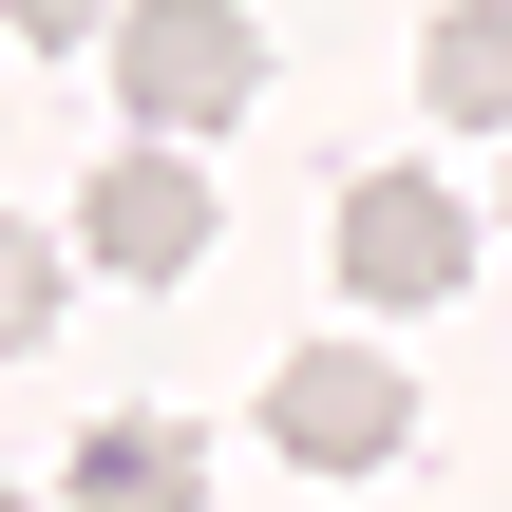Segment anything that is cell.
Instances as JSON below:
<instances>
[{
  "instance_id": "obj_1",
  "label": "cell",
  "mask_w": 512,
  "mask_h": 512,
  "mask_svg": "<svg viewBox=\"0 0 512 512\" xmlns=\"http://www.w3.org/2000/svg\"><path fill=\"white\" fill-rule=\"evenodd\" d=\"M95 57H114V95H133V133H152V152L228 133V114H247V76H266L247 0H133V19H114Z\"/></svg>"
},
{
  "instance_id": "obj_2",
  "label": "cell",
  "mask_w": 512,
  "mask_h": 512,
  "mask_svg": "<svg viewBox=\"0 0 512 512\" xmlns=\"http://www.w3.org/2000/svg\"><path fill=\"white\" fill-rule=\"evenodd\" d=\"M266 437H285L304 475H380V456L418 437V380H399L380 342H304V361L266 380Z\"/></svg>"
},
{
  "instance_id": "obj_3",
  "label": "cell",
  "mask_w": 512,
  "mask_h": 512,
  "mask_svg": "<svg viewBox=\"0 0 512 512\" xmlns=\"http://www.w3.org/2000/svg\"><path fill=\"white\" fill-rule=\"evenodd\" d=\"M342 285H361V304H456V285H475V209H456L437 171H361V190H342Z\"/></svg>"
},
{
  "instance_id": "obj_4",
  "label": "cell",
  "mask_w": 512,
  "mask_h": 512,
  "mask_svg": "<svg viewBox=\"0 0 512 512\" xmlns=\"http://www.w3.org/2000/svg\"><path fill=\"white\" fill-rule=\"evenodd\" d=\"M76 247H95L114 285H190V266H209V171L133 133V152H114V171L76 190Z\"/></svg>"
},
{
  "instance_id": "obj_5",
  "label": "cell",
  "mask_w": 512,
  "mask_h": 512,
  "mask_svg": "<svg viewBox=\"0 0 512 512\" xmlns=\"http://www.w3.org/2000/svg\"><path fill=\"white\" fill-rule=\"evenodd\" d=\"M76 512H209V437H171V418H95V437H76Z\"/></svg>"
},
{
  "instance_id": "obj_6",
  "label": "cell",
  "mask_w": 512,
  "mask_h": 512,
  "mask_svg": "<svg viewBox=\"0 0 512 512\" xmlns=\"http://www.w3.org/2000/svg\"><path fill=\"white\" fill-rule=\"evenodd\" d=\"M418 95H437L456 133H512V0H456V19L418 38Z\"/></svg>"
},
{
  "instance_id": "obj_7",
  "label": "cell",
  "mask_w": 512,
  "mask_h": 512,
  "mask_svg": "<svg viewBox=\"0 0 512 512\" xmlns=\"http://www.w3.org/2000/svg\"><path fill=\"white\" fill-rule=\"evenodd\" d=\"M57 323V228H0V361Z\"/></svg>"
},
{
  "instance_id": "obj_8",
  "label": "cell",
  "mask_w": 512,
  "mask_h": 512,
  "mask_svg": "<svg viewBox=\"0 0 512 512\" xmlns=\"http://www.w3.org/2000/svg\"><path fill=\"white\" fill-rule=\"evenodd\" d=\"M0 19H19V38H57V57H76V38H114V19H133V0H0Z\"/></svg>"
},
{
  "instance_id": "obj_9",
  "label": "cell",
  "mask_w": 512,
  "mask_h": 512,
  "mask_svg": "<svg viewBox=\"0 0 512 512\" xmlns=\"http://www.w3.org/2000/svg\"><path fill=\"white\" fill-rule=\"evenodd\" d=\"M0 512H19V475H0Z\"/></svg>"
}]
</instances>
